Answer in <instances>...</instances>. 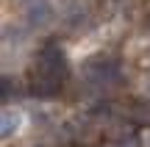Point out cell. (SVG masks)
<instances>
[{
  "label": "cell",
  "instance_id": "cell-1",
  "mask_svg": "<svg viewBox=\"0 0 150 147\" xmlns=\"http://www.w3.org/2000/svg\"><path fill=\"white\" fill-rule=\"evenodd\" d=\"M61 83H64L61 75L47 72V70H36V75L31 78V94L33 97H53V94L61 92Z\"/></svg>",
  "mask_w": 150,
  "mask_h": 147
},
{
  "label": "cell",
  "instance_id": "cell-2",
  "mask_svg": "<svg viewBox=\"0 0 150 147\" xmlns=\"http://www.w3.org/2000/svg\"><path fill=\"white\" fill-rule=\"evenodd\" d=\"M39 70H47V72H56V75L64 78L67 75V61H64V50L59 47L56 42H47L39 53Z\"/></svg>",
  "mask_w": 150,
  "mask_h": 147
},
{
  "label": "cell",
  "instance_id": "cell-3",
  "mask_svg": "<svg viewBox=\"0 0 150 147\" xmlns=\"http://www.w3.org/2000/svg\"><path fill=\"white\" fill-rule=\"evenodd\" d=\"M25 17H28V22H31L33 28H39V25H47L50 22V3L47 0H25Z\"/></svg>",
  "mask_w": 150,
  "mask_h": 147
},
{
  "label": "cell",
  "instance_id": "cell-4",
  "mask_svg": "<svg viewBox=\"0 0 150 147\" xmlns=\"http://www.w3.org/2000/svg\"><path fill=\"white\" fill-rule=\"evenodd\" d=\"M22 120H25V117H22L20 108H11V106H6V108H3V125H0V133L8 139L11 133H14L17 128L22 125Z\"/></svg>",
  "mask_w": 150,
  "mask_h": 147
},
{
  "label": "cell",
  "instance_id": "cell-5",
  "mask_svg": "<svg viewBox=\"0 0 150 147\" xmlns=\"http://www.w3.org/2000/svg\"><path fill=\"white\" fill-rule=\"evenodd\" d=\"M147 147H150V133H147Z\"/></svg>",
  "mask_w": 150,
  "mask_h": 147
}]
</instances>
